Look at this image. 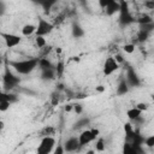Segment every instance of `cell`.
<instances>
[{
  "label": "cell",
  "mask_w": 154,
  "mask_h": 154,
  "mask_svg": "<svg viewBox=\"0 0 154 154\" xmlns=\"http://www.w3.org/2000/svg\"><path fill=\"white\" fill-rule=\"evenodd\" d=\"M40 59L37 58H29L25 60H18V61H8V65L13 67L19 75H28L32 72L36 66L38 65Z\"/></svg>",
  "instance_id": "6da1fadb"
},
{
  "label": "cell",
  "mask_w": 154,
  "mask_h": 154,
  "mask_svg": "<svg viewBox=\"0 0 154 154\" xmlns=\"http://www.w3.org/2000/svg\"><path fill=\"white\" fill-rule=\"evenodd\" d=\"M53 29H54V24L53 23L48 22L47 19H45L42 17H38L35 35H37V36H46V35L51 34L53 31Z\"/></svg>",
  "instance_id": "7a4b0ae2"
},
{
  "label": "cell",
  "mask_w": 154,
  "mask_h": 154,
  "mask_svg": "<svg viewBox=\"0 0 154 154\" xmlns=\"http://www.w3.org/2000/svg\"><path fill=\"white\" fill-rule=\"evenodd\" d=\"M54 146H55V138L53 136H43L37 147V153L38 154H48L53 150Z\"/></svg>",
  "instance_id": "3957f363"
},
{
  "label": "cell",
  "mask_w": 154,
  "mask_h": 154,
  "mask_svg": "<svg viewBox=\"0 0 154 154\" xmlns=\"http://www.w3.org/2000/svg\"><path fill=\"white\" fill-rule=\"evenodd\" d=\"M119 69V63L116 60L114 57H108L106 58L103 66H102V72L105 76H111Z\"/></svg>",
  "instance_id": "277c9868"
},
{
  "label": "cell",
  "mask_w": 154,
  "mask_h": 154,
  "mask_svg": "<svg viewBox=\"0 0 154 154\" xmlns=\"http://www.w3.org/2000/svg\"><path fill=\"white\" fill-rule=\"evenodd\" d=\"M6 47L8 48H13V47H17L20 42H22V36L19 35H16V34H11V32H1L0 34Z\"/></svg>",
  "instance_id": "5b68a950"
},
{
  "label": "cell",
  "mask_w": 154,
  "mask_h": 154,
  "mask_svg": "<svg viewBox=\"0 0 154 154\" xmlns=\"http://www.w3.org/2000/svg\"><path fill=\"white\" fill-rule=\"evenodd\" d=\"M64 148H65V152L67 153H72V152H76L81 148V144H79V140L77 136H71L69 137L65 143H64Z\"/></svg>",
  "instance_id": "8992f818"
},
{
  "label": "cell",
  "mask_w": 154,
  "mask_h": 154,
  "mask_svg": "<svg viewBox=\"0 0 154 154\" xmlns=\"http://www.w3.org/2000/svg\"><path fill=\"white\" fill-rule=\"evenodd\" d=\"M78 140H79L81 147H84V146L89 144L90 142L96 141V137L94 136V134L91 132L90 129H87V130H83V131L78 135Z\"/></svg>",
  "instance_id": "52a82bcc"
},
{
  "label": "cell",
  "mask_w": 154,
  "mask_h": 154,
  "mask_svg": "<svg viewBox=\"0 0 154 154\" xmlns=\"http://www.w3.org/2000/svg\"><path fill=\"white\" fill-rule=\"evenodd\" d=\"M129 83L130 87H138L141 84V81H140V77L137 76V73L135 72V70L132 67H129L128 71H126V78H125Z\"/></svg>",
  "instance_id": "ba28073f"
},
{
  "label": "cell",
  "mask_w": 154,
  "mask_h": 154,
  "mask_svg": "<svg viewBox=\"0 0 154 154\" xmlns=\"http://www.w3.org/2000/svg\"><path fill=\"white\" fill-rule=\"evenodd\" d=\"M4 83H5V85L7 87V88H13L14 85H17L18 83H19V78L18 77H16V76H13L11 72H6L5 73V76H4Z\"/></svg>",
  "instance_id": "9c48e42d"
},
{
  "label": "cell",
  "mask_w": 154,
  "mask_h": 154,
  "mask_svg": "<svg viewBox=\"0 0 154 154\" xmlns=\"http://www.w3.org/2000/svg\"><path fill=\"white\" fill-rule=\"evenodd\" d=\"M103 10H105V12H106L107 16H113L117 12L120 11V1L119 0H114L113 2H111L109 5H107Z\"/></svg>",
  "instance_id": "30bf717a"
},
{
  "label": "cell",
  "mask_w": 154,
  "mask_h": 154,
  "mask_svg": "<svg viewBox=\"0 0 154 154\" xmlns=\"http://www.w3.org/2000/svg\"><path fill=\"white\" fill-rule=\"evenodd\" d=\"M129 89H130V85H129L128 81H126L125 78H123V79L119 82V84L117 85V91H116V93H117V95L122 96V95H125V94H128Z\"/></svg>",
  "instance_id": "8fae6325"
},
{
  "label": "cell",
  "mask_w": 154,
  "mask_h": 154,
  "mask_svg": "<svg viewBox=\"0 0 154 154\" xmlns=\"http://www.w3.org/2000/svg\"><path fill=\"white\" fill-rule=\"evenodd\" d=\"M126 117L130 119V120H136V119H138L140 117H142V111H140L136 106H134V107H131V108H129L128 111H126Z\"/></svg>",
  "instance_id": "7c38bea8"
},
{
  "label": "cell",
  "mask_w": 154,
  "mask_h": 154,
  "mask_svg": "<svg viewBox=\"0 0 154 154\" xmlns=\"http://www.w3.org/2000/svg\"><path fill=\"white\" fill-rule=\"evenodd\" d=\"M22 35L23 36H31L32 34H35L36 32V25H34V24H31V23H28V24H25V25H23V28H22Z\"/></svg>",
  "instance_id": "4fadbf2b"
},
{
  "label": "cell",
  "mask_w": 154,
  "mask_h": 154,
  "mask_svg": "<svg viewBox=\"0 0 154 154\" xmlns=\"http://www.w3.org/2000/svg\"><path fill=\"white\" fill-rule=\"evenodd\" d=\"M124 131H125V138H126V141L128 142H130L131 140H132V137H134V135H135V129H134V126L130 124V123H125L124 124Z\"/></svg>",
  "instance_id": "5bb4252c"
},
{
  "label": "cell",
  "mask_w": 154,
  "mask_h": 154,
  "mask_svg": "<svg viewBox=\"0 0 154 154\" xmlns=\"http://www.w3.org/2000/svg\"><path fill=\"white\" fill-rule=\"evenodd\" d=\"M11 106V101L4 95L1 94V97H0V111L1 112H6Z\"/></svg>",
  "instance_id": "9a60e30c"
},
{
  "label": "cell",
  "mask_w": 154,
  "mask_h": 154,
  "mask_svg": "<svg viewBox=\"0 0 154 154\" xmlns=\"http://www.w3.org/2000/svg\"><path fill=\"white\" fill-rule=\"evenodd\" d=\"M42 7H43V10L46 11V12H48L52 7H53V5L57 2V0H36Z\"/></svg>",
  "instance_id": "2e32d148"
},
{
  "label": "cell",
  "mask_w": 154,
  "mask_h": 154,
  "mask_svg": "<svg viewBox=\"0 0 154 154\" xmlns=\"http://www.w3.org/2000/svg\"><path fill=\"white\" fill-rule=\"evenodd\" d=\"M54 134H55V129H54L53 126H51V125L45 126V128L40 131V136H41V137H43V136H53Z\"/></svg>",
  "instance_id": "e0dca14e"
},
{
  "label": "cell",
  "mask_w": 154,
  "mask_h": 154,
  "mask_svg": "<svg viewBox=\"0 0 154 154\" xmlns=\"http://www.w3.org/2000/svg\"><path fill=\"white\" fill-rule=\"evenodd\" d=\"M136 22L140 24V25H144V24H149V23H153V18L148 14H142L140 18L136 19Z\"/></svg>",
  "instance_id": "ac0fdd59"
},
{
  "label": "cell",
  "mask_w": 154,
  "mask_h": 154,
  "mask_svg": "<svg viewBox=\"0 0 154 154\" xmlns=\"http://www.w3.org/2000/svg\"><path fill=\"white\" fill-rule=\"evenodd\" d=\"M84 35V30L78 25V24H75L73 26H72V36L73 37H82Z\"/></svg>",
  "instance_id": "d6986e66"
},
{
  "label": "cell",
  "mask_w": 154,
  "mask_h": 154,
  "mask_svg": "<svg viewBox=\"0 0 154 154\" xmlns=\"http://www.w3.org/2000/svg\"><path fill=\"white\" fill-rule=\"evenodd\" d=\"M54 70L52 69V67H49V69H45V70H42V78L43 79H53L54 78Z\"/></svg>",
  "instance_id": "ffe728a7"
},
{
  "label": "cell",
  "mask_w": 154,
  "mask_h": 154,
  "mask_svg": "<svg viewBox=\"0 0 154 154\" xmlns=\"http://www.w3.org/2000/svg\"><path fill=\"white\" fill-rule=\"evenodd\" d=\"M106 148V144H105V140L102 137H97L96 140V144H95V150L96 152H103Z\"/></svg>",
  "instance_id": "44dd1931"
},
{
  "label": "cell",
  "mask_w": 154,
  "mask_h": 154,
  "mask_svg": "<svg viewBox=\"0 0 154 154\" xmlns=\"http://www.w3.org/2000/svg\"><path fill=\"white\" fill-rule=\"evenodd\" d=\"M148 36H149V31H147V30H144V29H141V30H138V32H137V40H138L140 42H144V41L148 38Z\"/></svg>",
  "instance_id": "7402d4cb"
},
{
  "label": "cell",
  "mask_w": 154,
  "mask_h": 154,
  "mask_svg": "<svg viewBox=\"0 0 154 154\" xmlns=\"http://www.w3.org/2000/svg\"><path fill=\"white\" fill-rule=\"evenodd\" d=\"M35 43H36V46H37L38 48H41V49L47 46V42H46L45 36H37V35H35Z\"/></svg>",
  "instance_id": "603a6c76"
},
{
  "label": "cell",
  "mask_w": 154,
  "mask_h": 154,
  "mask_svg": "<svg viewBox=\"0 0 154 154\" xmlns=\"http://www.w3.org/2000/svg\"><path fill=\"white\" fill-rule=\"evenodd\" d=\"M38 66H40L42 70H45V69H49V67H52V64H51V61H49L48 59H46V58H41L40 61H38Z\"/></svg>",
  "instance_id": "cb8c5ba5"
},
{
  "label": "cell",
  "mask_w": 154,
  "mask_h": 154,
  "mask_svg": "<svg viewBox=\"0 0 154 154\" xmlns=\"http://www.w3.org/2000/svg\"><path fill=\"white\" fill-rule=\"evenodd\" d=\"M135 49H136L135 43H125V45L123 46V51H124L125 53H128V54L134 53V52H135Z\"/></svg>",
  "instance_id": "d4e9b609"
},
{
  "label": "cell",
  "mask_w": 154,
  "mask_h": 154,
  "mask_svg": "<svg viewBox=\"0 0 154 154\" xmlns=\"http://www.w3.org/2000/svg\"><path fill=\"white\" fill-rule=\"evenodd\" d=\"M59 101H60L59 94H58L57 91H53V93L51 94V105H52V106H58Z\"/></svg>",
  "instance_id": "484cf974"
},
{
  "label": "cell",
  "mask_w": 154,
  "mask_h": 154,
  "mask_svg": "<svg viewBox=\"0 0 154 154\" xmlns=\"http://www.w3.org/2000/svg\"><path fill=\"white\" fill-rule=\"evenodd\" d=\"M143 144H146V146H147V147H149V148L154 147V135L147 136V137L144 138V142H143Z\"/></svg>",
  "instance_id": "4316f807"
},
{
  "label": "cell",
  "mask_w": 154,
  "mask_h": 154,
  "mask_svg": "<svg viewBox=\"0 0 154 154\" xmlns=\"http://www.w3.org/2000/svg\"><path fill=\"white\" fill-rule=\"evenodd\" d=\"M55 72H57L58 77H61V75H63V72H64V63H63V61H59V63L57 64V66H55Z\"/></svg>",
  "instance_id": "83f0119b"
},
{
  "label": "cell",
  "mask_w": 154,
  "mask_h": 154,
  "mask_svg": "<svg viewBox=\"0 0 154 154\" xmlns=\"http://www.w3.org/2000/svg\"><path fill=\"white\" fill-rule=\"evenodd\" d=\"M136 107H137L140 111L144 112V111H147V109L149 108V105H148L147 102H138V103H136Z\"/></svg>",
  "instance_id": "f1b7e54d"
},
{
  "label": "cell",
  "mask_w": 154,
  "mask_h": 154,
  "mask_svg": "<svg viewBox=\"0 0 154 154\" xmlns=\"http://www.w3.org/2000/svg\"><path fill=\"white\" fill-rule=\"evenodd\" d=\"M73 111H75V113H76L77 116L81 114V113L83 112V106L79 105V103H75V105H73Z\"/></svg>",
  "instance_id": "f546056e"
},
{
  "label": "cell",
  "mask_w": 154,
  "mask_h": 154,
  "mask_svg": "<svg viewBox=\"0 0 154 154\" xmlns=\"http://www.w3.org/2000/svg\"><path fill=\"white\" fill-rule=\"evenodd\" d=\"M144 7L148 10H154V0H146L144 1Z\"/></svg>",
  "instance_id": "4dcf8cb0"
},
{
  "label": "cell",
  "mask_w": 154,
  "mask_h": 154,
  "mask_svg": "<svg viewBox=\"0 0 154 154\" xmlns=\"http://www.w3.org/2000/svg\"><path fill=\"white\" fill-rule=\"evenodd\" d=\"M114 0H99V6L101 8H105L107 5H109L111 2H113Z\"/></svg>",
  "instance_id": "1f68e13d"
},
{
  "label": "cell",
  "mask_w": 154,
  "mask_h": 154,
  "mask_svg": "<svg viewBox=\"0 0 154 154\" xmlns=\"http://www.w3.org/2000/svg\"><path fill=\"white\" fill-rule=\"evenodd\" d=\"M54 153H55V154H63V153H65V148H64V144H58V147L55 148Z\"/></svg>",
  "instance_id": "d6a6232c"
},
{
  "label": "cell",
  "mask_w": 154,
  "mask_h": 154,
  "mask_svg": "<svg viewBox=\"0 0 154 154\" xmlns=\"http://www.w3.org/2000/svg\"><path fill=\"white\" fill-rule=\"evenodd\" d=\"M88 123H89L88 119H81L78 123H76V128H81V126H83V125H85V124H88Z\"/></svg>",
  "instance_id": "836d02e7"
},
{
  "label": "cell",
  "mask_w": 154,
  "mask_h": 154,
  "mask_svg": "<svg viewBox=\"0 0 154 154\" xmlns=\"http://www.w3.org/2000/svg\"><path fill=\"white\" fill-rule=\"evenodd\" d=\"M43 48H45V49H43V53H42V54L46 57L48 53H51V51H52V46H46V47H43Z\"/></svg>",
  "instance_id": "e575fe53"
},
{
  "label": "cell",
  "mask_w": 154,
  "mask_h": 154,
  "mask_svg": "<svg viewBox=\"0 0 154 154\" xmlns=\"http://www.w3.org/2000/svg\"><path fill=\"white\" fill-rule=\"evenodd\" d=\"M64 109H65V112H71V111L73 109V105H72V103H69V105H66V106L64 107Z\"/></svg>",
  "instance_id": "d590c367"
},
{
  "label": "cell",
  "mask_w": 154,
  "mask_h": 154,
  "mask_svg": "<svg viewBox=\"0 0 154 154\" xmlns=\"http://www.w3.org/2000/svg\"><path fill=\"white\" fill-rule=\"evenodd\" d=\"M114 58H116V60H117L119 64H122V63L124 61V59H123V57H122L120 54H116V55H114Z\"/></svg>",
  "instance_id": "8d00e7d4"
},
{
  "label": "cell",
  "mask_w": 154,
  "mask_h": 154,
  "mask_svg": "<svg viewBox=\"0 0 154 154\" xmlns=\"http://www.w3.org/2000/svg\"><path fill=\"white\" fill-rule=\"evenodd\" d=\"M105 89H106V88H105L103 85H97V87L95 88V90H96L97 93H102V91H105Z\"/></svg>",
  "instance_id": "74e56055"
},
{
  "label": "cell",
  "mask_w": 154,
  "mask_h": 154,
  "mask_svg": "<svg viewBox=\"0 0 154 154\" xmlns=\"http://www.w3.org/2000/svg\"><path fill=\"white\" fill-rule=\"evenodd\" d=\"M63 18H64V14H61V16H59V17H57V18H55V19H57L55 22H57V23H60V22H63V20H64Z\"/></svg>",
  "instance_id": "f35d334b"
},
{
  "label": "cell",
  "mask_w": 154,
  "mask_h": 154,
  "mask_svg": "<svg viewBox=\"0 0 154 154\" xmlns=\"http://www.w3.org/2000/svg\"><path fill=\"white\" fill-rule=\"evenodd\" d=\"M55 53L57 54H60L61 53V48L60 47H55Z\"/></svg>",
  "instance_id": "ab89813d"
},
{
  "label": "cell",
  "mask_w": 154,
  "mask_h": 154,
  "mask_svg": "<svg viewBox=\"0 0 154 154\" xmlns=\"http://www.w3.org/2000/svg\"><path fill=\"white\" fill-rule=\"evenodd\" d=\"M72 58H73L75 61H79V58H78V57H72Z\"/></svg>",
  "instance_id": "60d3db41"
},
{
  "label": "cell",
  "mask_w": 154,
  "mask_h": 154,
  "mask_svg": "<svg viewBox=\"0 0 154 154\" xmlns=\"http://www.w3.org/2000/svg\"><path fill=\"white\" fill-rule=\"evenodd\" d=\"M152 101H153V102H154V94H153V95H152Z\"/></svg>",
  "instance_id": "b9f144b4"
}]
</instances>
